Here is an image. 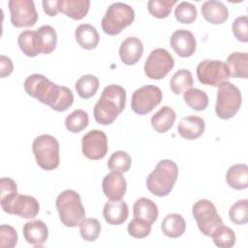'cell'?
<instances>
[{"mask_svg":"<svg viewBox=\"0 0 248 248\" xmlns=\"http://www.w3.org/2000/svg\"><path fill=\"white\" fill-rule=\"evenodd\" d=\"M25 92L55 111H65L74 103V94L66 86L53 83L41 74H33L24 81Z\"/></svg>","mask_w":248,"mask_h":248,"instance_id":"1","label":"cell"},{"mask_svg":"<svg viewBox=\"0 0 248 248\" xmlns=\"http://www.w3.org/2000/svg\"><path fill=\"white\" fill-rule=\"evenodd\" d=\"M125 105V89L118 84L108 85L94 107V118L101 125H109L123 111Z\"/></svg>","mask_w":248,"mask_h":248,"instance_id":"2","label":"cell"},{"mask_svg":"<svg viewBox=\"0 0 248 248\" xmlns=\"http://www.w3.org/2000/svg\"><path fill=\"white\" fill-rule=\"evenodd\" d=\"M178 176V167L171 160H161L146 178L147 190L157 197H166L172 191Z\"/></svg>","mask_w":248,"mask_h":248,"instance_id":"3","label":"cell"},{"mask_svg":"<svg viewBox=\"0 0 248 248\" xmlns=\"http://www.w3.org/2000/svg\"><path fill=\"white\" fill-rule=\"evenodd\" d=\"M61 223L69 228L80 225L85 218V210L80 196L74 190H65L58 195L55 202Z\"/></svg>","mask_w":248,"mask_h":248,"instance_id":"4","label":"cell"},{"mask_svg":"<svg viewBox=\"0 0 248 248\" xmlns=\"http://www.w3.org/2000/svg\"><path fill=\"white\" fill-rule=\"evenodd\" d=\"M135 20V11L125 3L116 2L111 4L101 22L103 31L109 35L115 36L123 29L130 26Z\"/></svg>","mask_w":248,"mask_h":248,"instance_id":"5","label":"cell"},{"mask_svg":"<svg viewBox=\"0 0 248 248\" xmlns=\"http://www.w3.org/2000/svg\"><path fill=\"white\" fill-rule=\"evenodd\" d=\"M36 162L45 170H52L59 166V143L51 135H41L32 143Z\"/></svg>","mask_w":248,"mask_h":248,"instance_id":"6","label":"cell"},{"mask_svg":"<svg viewBox=\"0 0 248 248\" xmlns=\"http://www.w3.org/2000/svg\"><path fill=\"white\" fill-rule=\"evenodd\" d=\"M240 90L232 83L226 81L219 85L215 104V112L221 119H230L235 115L241 106Z\"/></svg>","mask_w":248,"mask_h":248,"instance_id":"7","label":"cell"},{"mask_svg":"<svg viewBox=\"0 0 248 248\" xmlns=\"http://www.w3.org/2000/svg\"><path fill=\"white\" fill-rule=\"evenodd\" d=\"M192 213L199 230L206 236H211L212 232L223 225L222 218L218 214L215 205L208 200L202 199L198 201L193 205Z\"/></svg>","mask_w":248,"mask_h":248,"instance_id":"8","label":"cell"},{"mask_svg":"<svg viewBox=\"0 0 248 248\" xmlns=\"http://www.w3.org/2000/svg\"><path fill=\"white\" fill-rule=\"evenodd\" d=\"M163 93L158 86L147 84L133 93L131 108L135 113L144 115L152 111L161 103Z\"/></svg>","mask_w":248,"mask_h":248,"instance_id":"9","label":"cell"},{"mask_svg":"<svg viewBox=\"0 0 248 248\" xmlns=\"http://www.w3.org/2000/svg\"><path fill=\"white\" fill-rule=\"evenodd\" d=\"M197 77L204 85L219 86L230 78V73L224 62L205 59L197 66Z\"/></svg>","mask_w":248,"mask_h":248,"instance_id":"10","label":"cell"},{"mask_svg":"<svg viewBox=\"0 0 248 248\" xmlns=\"http://www.w3.org/2000/svg\"><path fill=\"white\" fill-rule=\"evenodd\" d=\"M174 59L165 48H155L144 63V73L151 79L164 78L173 68Z\"/></svg>","mask_w":248,"mask_h":248,"instance_id":"11","label":"cell"},{"mask_svg":"<svg viewBox=\"0 0 248 248\" xmlns=\"http://www.w3.org/2000/svg\"><path fill=\"white\" fill-rule=\"evenodd\" d=\"M11 22L17 28L33 26L38 20V13L32 0H10Z\"/></svg>","mask_w":248,"mask_h":248,"instance_id":"12","label":"cell"},{"mask_svg":"<svg viewBox=\"0 0 248 248\" xmlns=\"http://www.w3.org/2000/svg\"><path fill=\"white\" fill-rule=\"evenodd\" d=\"M83 155L90 160L103 159L108 152L107 135L100 130H91L81 140Z\"/></svg>","mask_w":248,"mask_h":248,"instance_id":"13","label":"cell"},{"mask_svg":"<svg viewBox=\"0 0 248 248\" xmlns=\"http://www.w3.org/2000/svg\"><path fill=\"white\" fill-rule=\"evenodd\" d=\"M2 209L9 214L31 219L38 215L40 205L35 198L28 195L17 194L8 204L3 206Z\"/></svg>","mask_w":248,"mask_h":248,"instance_id":"14","label":"cell"},{"mask_svg":"<svg viewBox=\"0 0 248 248\" xmlns=\"http://www.w3.org/2000/svg\"><path fill=\"white\" fill-rule=\"evenodd\" d=\"M170 44L174 52L183 58L192 56L197 47L195 36L191 31L186 29L174 31L170 36Z\"/></svg>","mask_w":248,"mask_h":248,"instance_id":"15","label":"cell"},{"mask_svg":"<svg viewBox=\"0 0 248 248\" xmlns=\"http://www.w3.org/2000/svg\"><path fill=\"white\" fill-rule=\"evenodd\" d=\"M102 189L109 201L122 200L126 193L127 183L122 173L111 171L108 173L102 182Z\"/></svg>","mask_w":248,"mask_h":248,"instance_id":"16","label":"cell"},{"mask_svg":"<svg viewBox=\"0 0 248 248\" xmlns=\"http://www.w3.org/2000/svg\"><path fill=\"white\" fill-rule=\"evenodd\" d=\"M25 240L34 247H41L48 237V230L42 220H31L26 222L22 228Z\"/></svg>","mask_w":248,"mask_h":248,"instance_id":"17","label":"cell"},{"mask_svg":"<svg viewBox=\"0 0 248 248\" xmlns=\"http://www.w3.org/2000/svg\"><path fill=\"white\" fill-rule=\"evenodd\" d=\"M143 53L142 42L137 37L126 38L119 46V56L125 65H135Z\"/></svg>","mask_w":248,"mask_h":248,"instance_id":"18","label":"cell"},{"mask_svg":"<svg viewBox=\"0 0 248 248\" xmlns=\"http://www.w3.org/2000/svg\"><path fill=\"white\" fill-rule=\"evenodd\" d=\"M205 129L204 120L198 115L183 117L177 126L178 134L185 140H196L201 137Z\"/></svg>","mask_w":248,"mask_h":248,"instance_id":"19","label":"cell"},{"mask_svg":"<svg viewBox=\"0 0 248 248\" xmlns=\"http://www.w3.org/2000/svg\"><path fill=\"white\" fill-rule=\"evenodd\" d=\"M103 216L109 225H121L129 216L128 205L122 200L109 201L104 205Z\"/></svg>","mask_w":248,"mask_h":248,"instance_id":"20","label":"cell"},{"mask_svg":"<svg viewBox=\"0 0 248 248\" xmlns=\"http://www.w3.org/2000/svg\"><path fill=\"white\" fill-rule=\"evenodd\" d=\"M203 18L212 24H222L229 17L228 8L221 1H205L201 8Z\"/></svg>","mask_w":248,"mask_h":248,"instance_id":"21","label":"cell"},{"mask_svg":"<svg viewBox=\"0 0 248 248\" xmlns=\"http://www.w3.org/2000/svg\"><path fill=\"white\" fill-rule=\"evenodd\" d=\"M90 7L89 0H59V12L76 20L82 19L88 13Z\"/></svg>","mask_w":248,"mask_h":248,"instance_id":"22","label":"cell"},{"mask_svg":"<svg viewBox=\"0 0 248 248\" xmlns=\"http://www.w3.org/2000/svg\"><path fill=\"white\" fill-rule=\"evenodd\" d=\"M230 77L235 78H247L248 77V54L247 52H232L226 61Z\"/></svg>","mask_w":248,"mask_h":248,"instance_id":"23","label":"cell"},{"mask_svg":"<svg viewBox=\"0 0 248 248\" xmlns=\"http://www.w3.org/2000/svg\"><path fill=\"white\" fill-rule=\"evenodd\" d=\"M37 46L40 53L49 54L56 46L57 34L55 29L50 25H43L36 30Z\"/></svg>","mask_w":248,"mask_h":248,"instance_id":"24","label":"cell"},{"mask_svg":"<svg viewBox=\"0 0 248 248\" xmlns=\"http://www.w3.org/2000/svg\"><path fill=\"white\" fill-rule=\"evenodd\" d=\"M134 217L153 224L158 218V207L154 202L147 198H140L133 206Z\"/></svg>","mask_w":248,"mask_h":248,"instance_id":"25","label":"cell"},{"mask_svg":"<svg viewBox=\"0 0 248 248\" xmlns=\"http://www.w3.org/2000/svg\"><path fill=\"white\" fill-rule=\"evenodd\" d=\"M76 41L84 49L95 48L100 41V36L97 29L88 23L80 24L75 32Z\"/></svg>","mask_w":248,"mask_h":248,"instance_id":"26","label":"cell"},{"mask_svg":"<svg viewBox=\"0 0 248 248\" xmlns=\"http://www.w3.org/2000/svg\"><path fill=\"white\" fill-rule=\"evenodd\" d=\"M163 233L170 238L181 236L186 230V222L182 215L178 213L168 214L161 223Z\"/></svg>","mask_w":248,"mask_h":248,"instance_id":"27","label":"cell"},{"mask_svg":"<svg viewBox=\"0 0 248 248\" xmlns=\"http://www.w3.org/2000/svg\"><path fill=\"white\" fill-rule=\"evenodd\" d=\"M175 118V111L170 107L164 106L155 114L152 115V128L158 133H166L172 127Z\"/></svg>","mask_w":248,"mask_h":248,"instance_id":"28","label":"cell"},{"mask_svg":"<svg viewBox=\"0 0 248 248\" xmlns=\"http://www.w3.org/2000/svg\"><path fill=\"white\" fill-rule=\"evenodd\" d=\"M226 181L230 187L235 190L246 189L248 181V167L245 164L232 165L227 170Z\"/></svg>","mask_w":248,"mask_h":248,"instance_id":"29","label":"cell"},{"mask_svg":"<svg viewBox=\"0 0 248 248\" xmlns=\"http://www.w3.org/2000/svg\"><path fill=\"white\" fill-rule=\"evenodd\" d=\"M193 84L194 79L192 77V73L186 69L178 70L170 80V89L176 95L182 94L188 89L192 88Z\"/></svg>","mask_w":248,"mask_h":248,"instance_id":"30","label":"cell"},{"mask_svg":"<svg viewBox=\"0 0 248 248\" xmlns=\"http://www.w3.org/2000/svg\"><path fill=\"white\" fill-rule=\"evenodd\" d=\"M76 90L82 99L93 97L99 88V79L93 75H83L76 82Z\"/></svg>","mask_w":248,"mask_h":248,"instance_id":"31","label":"cell"},{"mask_svg":"<svg viewBox=\"0 0 248 248\" xmlns=\"http://www.w3.org/2000/svg\"><path fill=\"white\" fill-rule=\"evenodd\" d=\"M185 103L194 110H204L208 106L206 93L199 88H190L183 93Z\"/></svg>","mask_w":248,"mask_h":248,"instance_id":"32","label":"cell"},{"mask_svg":"<svg viewBox=\"0 0 248 248\" xmlns=\"http://www.w3.org/2000/svg\"><path fill=\"white\" fill-rule=\"evenodd\" d=\"M21 51L28 57H35L40 52L37 46L36 30H25L21 32L17 39Z\"/></svg>","mask_w":248,"mask_h":248,"instance_id":"33","label":"cell"},{"mask_svg":"<svg viewBox=\"0 0 248 248\" xmlns=\"http://www.w3.org/2000/svg\"><path fill=\"white\" fill-rule=\"evenodd\" d=\"M89 117L85 110L76 109L70 113L65 119V126L68 131L72 133H79L87 127Z\"/></svg>","mask_w":248,"mask_h":248,"instance_id":"34","label":"cell"},{"mask_svg":"<svg viewBox=\"0 0 248 248\" xmlns=\"http://www.w3.org/2000/svg\"><path fill=\"white\" fill-rule=\"evenodd\" d=\"M214 244L220 248H231L235 244V234L232 229L221 225L211 234Z\"/></svg>","mask_w":248,"mask_h":248,"instance_id":"35","label":"cell"},{"mask_svg":"<svg viewBox=\"0 0 248 248\" xmlns=\"http://www.w3.org/2000/svg\"><path fill=\"white\" fill-rule=\"evenodd\" d=\"M131 157L130 155L122 150H118L113 152L108 161V168L111 171H116L119 173L127 172L131 167Z\"/></svg>","mask_w":248,"mask_h":248,"instance_id":"36","label":"cell"},{"mask_svg":"<svg viewBox=\"0 0 248 248\" xmlns=\"http://www.w3.org/2000/svg\"><path fill=\"white\" fill-rule=\"evenodd\" d=\"M176 0H150L147 3V9L151 16L156 18H166L171 12L172 6Z\"/></svg>","mask_w":248,"mask_h":248,"instance_id":"37","label":"cell"},{"mask_svg":"<svg viewBox=\"0 0 248 248\" xmlns=\"http://www.w3.org/2000/svg\"><path fill=\"white\" fill-rule=\"evenodd\" d=\"M79 232L85 241H95L101 232V224L99 220L95 218L84 219L79 225Z\"/></svg>","mask_w":248,"mask_h":248,"instance_id":"38","label":"cell"},{"mask_svg":"<svg viewBox=\"0 0 248 248\" xmlns=\"http://www.w3.org/2000/svg\"><path fill=\"white\" fill-rule=\"evenodd\" d=\"M197 15L198 13L196 7L190 2H180L174 10V16L176 20L184 24L194 22L197 18Z\"/></svg>","mask_w":248,"mask_h":248,"instance_id":"39","label":"cell"},{"mask_svg":"<svg viewBox=\"0 0 248 248\" xmlns=\"http://www.w3.org/2000/svg\"><path fill=\"white\" fill-rule=\"evenodd\" d=\"M229 216L235 225H245L248 222V201L243 199L233 203L230 208Z\"/></svg>","mask_w":248,"mask_h":248,"instance_id":"40","label":"cell"},{"mask_svg":"<svg viewBox=\"0 0 248 248\" xmlns=\"http://www.w3.org/2000/svg\"><path fill=\"white\" fill-rule=\"evenodd\" d=\"M17 186L14 179L2 177L0 180V202L1 206H5L17 195Z\"/></svg>","mask_w":248,"mask_h":248,"instance_id":"41","label":"cell"},{"mask_svg":"<svg viewBox=\"0 0 248 248\" xmlns=\"http://www.w3.org/2000/svg\"><path fill=\"white\" fill-rule=\"evenodd\" d=\"M129 234L135 238H144L151 232V224L134 217L127 227Z\"/></svg>","mask_w":248,"mask_h":248,"instance_id":"42","label":"cell"},{"mask_svg":"<svg viewBox=\"0 0 248 248\" xmlns=\"http://www.w3.org/2000/svg\"><path fill=\"white\" fill-rule=\"evenodd\" d=\"M17 243V232L10 225L0 227V246L2 248H13Z\"/></svg>","mask_w":248,"mask_h":248,"instance_id":"43","label":"cell"},{"mask_svg":"<svg viewBox=\"0 0 248 248\" xmlns=\"http://www.w3.org/2000/svg\"><path fill=\"white\" fill-rule=\"evenodd\" d=\"M232 33L234 37L242 43L248 42V18L247 16H241L234 19L232 23Z\"/></svg>","mask_w":248,"mask_h":248,"instance_id":"44","label":"cell"},{"mask_svg":"<svg viewBox=\"0 0 248 248\" xmlns=\"http://www.w3.org/2000/svg\"><path fill=\"white\" fill-rule=\"evenodd\" d=\"M13 70H14V65H13L12 60L5 55H1L0 56L1 78H6V77L10 76L13 73Z\"/></svg>","mask_w":248,"mask_h":248,"instance_id":"45","label":"cell"},{"mask_svg":"<svg viewBox=\"0 0 248 248\" xmlns=\"http://www.w3.org/2000/svg\"><path fill=\"white\" fill-rule=\"evenodd\" d=\"M58 1L59 0H46L43 1V8L44 12L49 16H55L59 13L58 9Z\"/></svg>","mask_w":248,"mask_h":248,"instance_id":"46","label":"cell"}]
</instances>
